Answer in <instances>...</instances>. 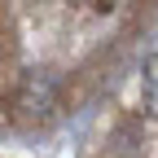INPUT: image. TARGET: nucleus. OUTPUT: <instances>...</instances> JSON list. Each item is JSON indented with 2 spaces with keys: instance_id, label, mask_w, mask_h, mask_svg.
<instances>
[{
  "instance_id": "1",
  "label": "nucleus",
  "mask_w": 158,
  "mask_h": 158,
  "mask_svg": "<svg viewBox=\"0 0 158 158\" xmlns=\"http://www.w3.org/2000/svg\"><path fill=\"white\" fill-rule=\"evenodd\" d=\"M13 110H18L22 123H48L57 114V79L44 75V70L22 75V84L13 92Z\"/></svg>"
},
{
  "instance_id": "2",
  "label": "nucleus",
  "mask_w": 158,
  "mask_h": 158,
  "mask_svg": "<svg viewBox=\"0 0 158 158\" xmlns=\"http://www.w3.org/2000/svg\"><path fill=\"white\" fill-rule=\"evenodd\" d=\"M145 114L158 118V62H154L149 75H145Z\"/></svg>"
}]
</instances>
